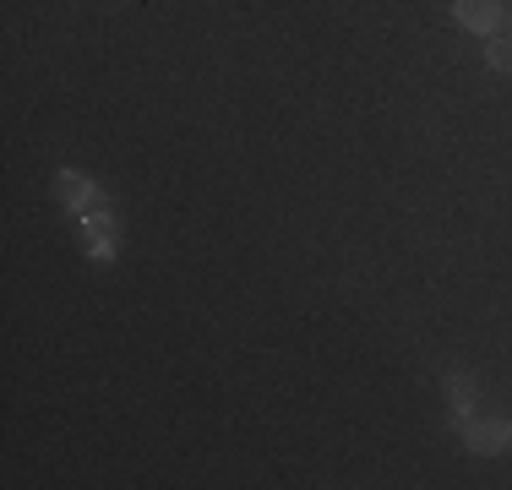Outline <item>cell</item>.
Instances as JSON below:
<instances>
[{"mask_svg":"<svg viewBox=\"0 0 512 490\" xmlns=\"http://www.w3.org/2000/svg\"><path fill=\"white\" fill-rule=\"evenodd\" d=\"M458 436L469 441V452H512V420H491V425H463Z\"/></svg>","mask_w":512,"mask_h":490,"instance_id":"3","label":"cell"},{"mask_svg":"<svg viewBox=\"0 0 512 490\" xmlns=\"http://www.w3.org/2000/svg\"><path fill=\"white\" fill-rule=\"evenodd\" d=\"M485 60H491V71H512V39H496L485 49Z\"/></svg>","mask_w":512,"mask_h":490,"instance_id":"5","label":"cell"},{"mask_svg":"<svg viewBox=\"0 0 512 490\" xmlns=\"http://www.w3.org/2000/svg\"><path fill=\"white\" fill-rule=\"evenodd\" d=\"M447 398H453V425L463 431V425H469V409H474V376L453 371L447 376Z\"/></svg>","mask_w":512,"mask_h":490,"instance_id":"4","label":"cell"},{"mask_svg":"<svg viewBox=\"0 0 512 490\" xmlns=\"http://www.w3.org/2000/svg\"><path fill=\"white\" fill-rule=\"evenodd\" d=\"M453 17L469 33H496L507 22V6H502V0H453Z\"/></svg>","mask_w":512,"mask_h":490,"instance_id":"1","label":"cell"},{"mask_svg":"<svg viewBox=\"0 0 512 490\" xmlns=\"http://www.w3.org/2000/svg\"><path fill=\"white\" fill-rule=\"evenodd\" d=\"M55 196H60V207H71L77 218L99 202V191H93L88 175H77V169H60V175H55Z\"/></svg>","mask_w":512,"mask_h":490,"instance_id":"2","label":"cell"}]
</instances>
